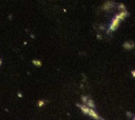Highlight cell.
Returning a JSON list of instances; mask_svg holds the SVG:
<instances>
[{
    "instance_id": "cell-1",
    "label": "cell",
    "mask_w": 135,
    "mask_h": 120,
    "mask_svg": "<svg viewBox=\"0 0 135 120\" xmlns=\"http://www.w3.org/2000/svg\"><path fill=\"white\" fill-rule=\"evenodd\" d=\"M128 16H129V14H128L127 11H124V12H119L118 14H116L115 17L112 19V21H111V23H110L109 32H114V31L119 26V24L121 23V21H122L123 19H126Z\"/></svg>"
},
{
    "instance_id": "cell-2",
    "label": "cell",
    "mask_w": 135,
    "mask_h": 120,
    "mask_svg": "<svg viewBox=\"0 0 135 120\" xmlns=\"http://www.w3.org/2000/svg\"><path fill=\"white\" fill-rule=\"evenodd\" d=\"M77 106L79 107V109H80L84 115H88V116H90L91 118H93V119H95V120H99V119H100L99 115L97 114V112H96L94 108H90V107H88L86 105H84V104H82V103H78Z\"/></svg>"
},
{
    "instance_id": "cell-3",
    "label": "cell",
    "mask_w": 135,
    "mask_h": 120,
    "mask_svg": "<svg viewBox=\"0 0 135 120\" xmlns=\"http://www.w3.org/2000/svg\"><path fill=\"white\" fill-rule=\"evenodd\" d=\"M81 100H82V104L86 105V106L90 107V108H94V109H95V103H94V101H93L91 98H89V97H86V96H82V97H81Z\"/></svg>"
},
{
    "instance_id": "cell-4",
    "label": "cell",
    "mask_w": 135,
    "mask_h": 120,
    "mask_svg": "<svg viewBox=\"0 0 135 120\" xmlns=\"http://www.w3.org/2000/svg\"><path fill=\"white\" fill-rule=\"evenodd\" d=\"M123 47L126 49H133L135 47V43L132 42V41H127V42L123 43Z\"/></svg>"
},
{
    "instance_id": "cell-5",
    "label": "cell",
    "mask_w": 135,
    "mask_h": 120,
    "mask_svg": "<svg viewBox=\"0 0 135 120\" xmlns=\"http://www.w3.org/2000/svg\"><path fill=\"white\" fill-rule=\"evenodd\" d=\"M113 4H114V2H105V4L102 6V9H109V8H112L113 7Z\"/></svg>"
},
{
    "instance_id": "cell-6",
    "label": "cell",
    "mask_w": 135,
    "mask_h": 120,
    "mask_svg": "<svg viewBox=\"0 0 135 120\" xmlns=\"http://www.w3.org/2000/svg\"><path fill=\"white\" fill-rule=\"evenodd\" d=\"M118 9H119L120 12H124V11H127L123 4H119V5H118Z\"/></svg>"
},
{
    "instance_id": "cell-7",
    "label": "cell",
    "mask_w": 135,
    "mask_h": 120,
    "mask_svg": "<svg viewBox=\"0 0 135 120\" xmlns=\"http://www.w3.org/2000/svg\"><path fill=\"white\" fill-rule=\"evenodd\" d=\"M33 63L36 65V66H40L41 65V62L39 60H33Z\"/></svg>"
},
{
    "instance_id": "cell-8",
    "label": "cell",
    "mask_w": 135,
    "mask_h": 120,
    "mask_svg": "<svg viewBox=\"0 0 135 120\" xmlns=\"http://www.w3.org/2000/svg\"><path fill=\"white\" fill-rule=\"evenodd\" d=\"M43 104H44V101H41V100H40V101L38 102V105H39L40 107H41V106H43Z\"/></svg>"
},
{
    "instance_id": "cell-9",
    "label": "cell",
    "mask_w": 135,
    "mask_h": 120,
    "mask_svg": "<svg viewBox=\"0 0 135 120\" xmlns=\"http://www.w3.org/2000/svg\"><path fill=\"white\" fill-rule=\"evenodd\" d=\"M131 73H132V76H133V77H135V71H132Z\"/></svg>"
},
{
    "instance_id": "cell-10",
    "label": "cell",
    "mask_w": 135,
    "mask_h": 120,
    "mask_svg": "<svg viewBox=\"0 0 135 120\" xmlns=\"http://www.w3.org/2000/svg\"><path fill=\"white\" fill-rule=\"evenodd\" d=\"M133 120H135V117H134V118H133Z\"/></svg>"
}]
</instances>
